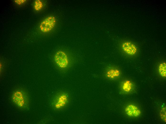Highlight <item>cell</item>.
I'll use <instances>...</instances> for the list:
<instances>
[{"label": "cell", "mask_w": 166, "mask_h": 124, "mask_svg": "<svg viewBox=\"0 0 166 124\" xmlns=\"http://www.w3.org/2000/svg\"><path fill=\"white\" fill-rule=\"evenodd\" d=\"M55 63L58 68L62 70H66L71 64L72 60L65 52L59 51L55 54L53 57Z\"/></svg>", "instance_id": "obj_1"}, {"label": "cell", "mask_w": 166, "mask_h": 124, "mask_svg": "<svg viewBox=\"0 0 166 124\" xmlns=\"http://www.w3.org/2000/svg\"><path fill=\"white\" fill-rule=\"evenodd\" d=\"M11 98L14 103L19 108H25L28 106L29 97L27 93L23 90L17 89L15 91Z\"/></svg>", "instance_id": "obj_2"}, {"label": "cell", "mask_w": 166, "mask_h": 124, "mask_svg": "<svg viewBox=\"0 0 166 124\" xmlns=\"http://www.w3.org/2000/svg\"><path fill=\"white\" fill-rule=\"evenodd\" d=\"M69 101L67 94L65 92L60 91L54 96L52 102L54 108L57 110H61L65 108Z\"/></svg>", "instance_id": "obj_3"}, {"label": "cell", "mask_w": 166, "mask_h": 124, "mask_svg": "<svg viewBox=\"0 0 166 124\" xmlns=\"http://www.w3.org/2000/svg\"><path fill=\"white\" fill-rule=\"evenodd\" d=\"M56 23L55 18L50 16L45 19L40 23L39 27L40 30L43 32H47L52 30L54 27Z\"/></svg>", "instance_id": "obj_4"}, {"label": "cell", "mask_w": 166, "mask_h": 124, "mask_svg": "<svg viewBox=\"0 0 166 124\" xmlns=\"http://www.w3.org/2000/svg\"><path fill=\"white\" fill-rule=\"evenodd\" d=\"M122 48L124 52L130 55H135L137 51L136 46L134 44L128 41H125L122 43Z\"/></svg>", "instance_id": "obj_5"}, {"label": "cell", "mask_w": 166, "mask_h": 124, "mask_svg": "<svg viewBox=\"0 0 166 124\" xmlns=\"http://www.w3.org/2000/svg\"><path fill=\"white\" fill-rule=\"evenodd\" d=\"M120 71L119 69L113 67H108L105 72L106 77L110 79H116L120 77Z\"/></svg>", "instance_id": "obj_6"}, {"label": "cell", "mask_w": 166, "mask_h": 124, "mask_svg": "<svg viewBox=\"0 0 166 124\" xmlns=\"http://www.w3.org/2000/svg\"><path fill=\"white\" fill-rule=\"evenodd\" d=\"M125 110L126 114L130 117H137L140 116L141 114L139 108L133 104L128 105L125 107Z\"/></svg>", "instance_id": "obj_7"}, {"label": "cell", "mask_w": 166, "mask_h": 124, "mask_svg": "<svg viewBox=\"0 0 166 124\" xmlns=\"http://www.w3.org/2000/svg\"><path fill=\"white\" fill-rule=\"evenodd\" d=\"M133 87L132 82L130 81L126 80L123 81L120 85L122 91L126 93H129L132 90Z\"/></svg>", "instance_id": "obj_8"}, {"label": "cell", "mask_w": 166, "mask_h": 124, "mask_svg": "<svg viewBox=\"0 0 166 124\" xmlns=\"http://www.w3.org/2000/svg\"><path fill=\"white\" fill-rule=\"evenodd\" d=\"M158 69L161 76L163 77L166 76V63L165 62H162L159 65Z\"/></svg>", "instance_id": "obj_9"}, {"label": "cell", "mask_w": 166, "mask_h": 124, "mask_svg": "<svg viewBox=\"0 0 166 124\" xmlns=\"http://www.w3.org/2000/svg\"><path fill=\"white\" fill-rule=\"evenodd\" d=\"M43 5L42 2L40 0H36L34 2V7L36 11L40 10L43 7Z\"/></svg>", "instance_id": "obj_10"}, {"label": "cell", "mask_w": 166, "mask_h": 124, "mask_svg": "<svg viewBox=\"0 0 166 124\" xmlns=\"http://www.w3.org/2000/svg\"><path fill=\"white\" fill-rule=\"evenodd\" d=\"M166 108L164 107L162 108L160 112V116L161 119L165 122L166 121Z\"/></svg>", "instance_id": "obj_11"}, {"label": "cell", "mask_w": 166, "mask_h": 124, "mask_svg": "<svg viewBox=\"0 0 166 124\" xmlns=\"http://www.w3.org/2000/svg\"><path fill=\"white\" fill-rule=\"evenodd\" d=\"M26 1V0H14V2L16 4L20 5L25 3Z\"/></svg>", "instance_id": "obj_12"}]
</instances>
